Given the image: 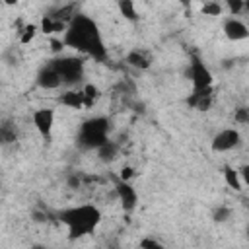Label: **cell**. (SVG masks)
<instances>
[{"mask_svg":"<svg viewBox=\"0 0 249 249\" xmlns=\"http://www.w3.org/2000/svg\"><path fill=\"white\" fill-rule=\"evenodd\" d=\"M224 35L230 41H243L249 37V27L237 18H228L224 21Z\"/></svg>","mask_w":249,"mask_h":249,"instance_id":"cell-10","label":"cell"},{"mask_svg":"<svg viewBox=\"0 0 249 249\" xmlns=\"http://www.w3.org/2000/svg\"><path fill=\"white\" fill-rule=\"evenodd\" d=\"M37 86L43 89H56L62 86V78L58 74V70L54 68L53 60L49 64H45L39 72H37Z\"/></svg>","mask_w":249,"mask_h":249,"instance_id":"cell-9","label":"cell"},{"mask_svg":"<svg viewBox=\"0 0 249 249\" xmlns=\"http://www.w3.org/2000/svg\"><path fill=\"white\" fill-rule=\"evenodd\" d=\"M226 6L233 16L245 12V0H226Z\"/></svg>","mask_w":249,"mask_h":249,"instance_id":"cell-22","label":"cell"},{"mask_svg":"<svg viewBox=\"0 0 249 249\" xmlns=\"http://www.w3.org/2000/svg\"><path fill=\"white\" fill-rule=\"evenodd\" d=\"M99 99V88L93 84H86L84 86V103L86 107H93V103Z\"/></svg>","mask_w":249,"mask_h":249,"instance_id":"cell-18","label":"cell"},{"mask_svg":"<svg viewBox=\"0 0 249 249\" xmlns=\"http://www.w3.org/2000/svg\"><path fill=\"white\" fill-rule=\"evenodd\" d=\"M97 156H99V160L105 161V163L117 160V156H119V144L113 142V140H107L105 144H101V146L97 148Z\"/></svg>","mask_w":249,"mask_h":249,"instance_id":"cell-15","label":"cell"},{"mask_svg":"<svg viewBox=\"0 0 249 249\" xmlns=\"http://www.w3.org/2000/svg\"><path fill=\"white\" fill-rule=\"evenodd\" d=\"M212 99H214L212 88L200 89V91H195V89H193V93L187 97V105H191L193 109H198V111H206V109H210Z\"/></svg>","mask_w":249,"mask_h":249,"instance_id":"cell-11","label":"cell"},{"mask_svg":"<svg viewBox=\"0 0 249 249\" xmlns=\"http://www.w3.org/2000/svg\"><path fill=\"white\" fill-rule=\"evenodd\" d=\"M0 134H2V142H4V144H8V142H14V140H16V130H12V126H10L8 123H6V124H2Z\"/></svg>","mask_w":249,"mask_h":249,"instance_id":"cell-24","label":"cell"},{"mask_svg":"<svg viewBox=\"0 0 249 249\" xmlns=\"http://www.w3.org/2000/svg\"><path fill=\"white\" fill-rule=\"evenodd\" d=\"M200 10H202L204 16H220V14H222V6L218 4V0H208V2H204Z\"/></svg>","mask_w":249,"mask_h":249,"instance_id":"cell-19","label":"cell"},{"mask_svg":"<svg viewBox=\"0 0 249 249\" xmlns=\"http://www.w3.org/2000/svg\"><path fill=\"white\" fill-rule=\"evenodd\" d=\"M233 119L239 124H249V107H237L233 113Z\"/></svg>","mask_w":249,"mask_h":249,"instance_id":"cell-23","label":"cell"},{"mask_svg":"<svg viewBox=\"0 0 249 249\" xmlns=\"http://www.w3.org/2000/svg\"><path fill=\"white\" fill-rule=\"evenodd\" d=\"M54 68L58 70L60 78H62V86H76L82 82L84 78V60L78 56H54L53 58Z\"/></svg>","mask_w":249,"mask_h":249,"instance_id":"cell-4","label":"cell"},{"mask_svg":"<svg viewBox=\"0 0 249 249\" xmlns=\"http://www.w3.org/2000/svg\"><path fill=\"white\" fill-rule=\"evenodd\" d=\"M189 76H191V82H193V89H195V91L212 88V82H214L212 72L208 70V66H206L198 56H193V58H191Z\"/></svg>","mask_w":249,"mask_h":249,"instance_id":"cell-5","label":"cell"},{"mask_svg":"<svg viewBox=\"0 0 249 249\" xmlns=\"http://www.w3.org/2000/svg\"><path fill=\"white\" fill-rule=\"evenodd\" d=\"M117 6H119L121 16H124V19H128V21H136L138 19L136 8H134V0H117Z\"/></svg>","mask_w":249,"mask_h":249,"instance_id":"cell-17","label":"cell"},{"mask_svg":"<svg viewBox=\"0 0 249 249\" xmlns=\"http://www.w3.org/2000/svg\"><path fill=\"white\" fill-rule=\"evenodd\" d=\"M124 62H126L128 66H132V68H138V70H146V68H150V64H152L150 56H148L144 51H140V49L130 51V53L124 56Z\"/></svg>","mask_w":249,"mask_h":249,"instance_id":"cell-12","label":"cell"},{"mask_svg":"<svg viewBox=\"0 0 249 249\" xmlns=\"http://www.w3.org/2000/svg\"><path fill=\"white\" fill-rule=\"evenodd\" d=\"M16 2H18V0H4V4H6V6H14Z\"/></svg>","mask_w":249,"mask_h":249,"instance_id":"cell-29","label":"cell"},{"mask_svg":"<svg viewBox=\"0 0 249 249\" xmlns=\"http://www.w3.org/2000/svg\"><path fill=\"white\" fill-rule=\"evenodd\" d=\"M179 2H181V4H189L191 0H179Z\"/></svg>","mask_w":249,"mask_h":249,"instance_id":"cell-32","label":"cell"},{"mask_svg":"<svg viewBox=\"0 0 249 249\" xmlns=\"http://www.w3.org/2000/svg\"><path fill=\"white\" fill-rule=\"evenodd\" d=\"M109 128L111 123L107 117H89L80 124L76 142L84 150H97L101 144L109 140Z\"/></svg>","mask_w":249,"mask_h":249,"instance_id":"cell-3","label":"cell"},{"mask_svg":"<svg viewBox=\"0 0 249 249\" xmlns=\"http://www.w3.org/2000/svg\"><path fill=\"white\" fill-rule=\"evenodd\" d=\"M224 179H226V183H228V187L230 189H233V191H241V177H239V169H233L231 165H226L224 167Z\"/></svg>","mask_w":249,"mask_h":249,"instance_id":"cell-16","label":"cell"},{"mask_svg":"<svg viewBox=\"0 0 249 249\" xmlns=\"http://www.w3.org/2000/svg\"><path fill=\"white\" fill-rule=\"evenodd\" d=\"M58 220L66 226L70 239H78L97 228V224L101 222V210L93 204L70 206L58 212Z\"/></svg>","mask_w":249,"mask_h":249,"instance_id":"cell-2","label":"cell"},{"mask_svg":"<svg viewBox=\"0 0 249 249\" xmlns=\"http://www.w3.org/2000/svg\"><path fill=\"white\" fill-rule=\"evenodd\" d=\"M115 191H117V196H119L123 208L126 212H132L136 208V204H138V193L134 191V187L128 181H124V179L119 177L115 181Z\"/></svg>","mask_w":249,"mask_h":249,"instance_id":"cell-8","label":"cell"},{"mask_svg":"<svg viewBox=\"0 0 249 249\" xmlns=\"http://www.w3.org/2000/svg\"><path fill=\"white\" fill-rule=\"evenodd\" d=\"M247 237H249V226H247Z\"/></svg>","mask_w":249,"mask_h":249,"instance_id":"cell-33","label":"cell"},{"mask_svg":"<svg viewBox=\"0 0 249 249\" xmlns=\"http://www.w3.org/2000/svg\"><path fill=\"white\" fill-rule=\"evenodd\" d=\"M134 175V171H132V167H123V171H121V179H124V181H128L130 177Z\"/></svg>","mask_w":249,"mask_h":249,"instance_id":"cell-28","label":"cell"},{"mask_svg":"<svg viewBox=\"0 0 249 249\" xmlns=\"http://www.w3.org/2000/svg\"><path fill=\"white\" fill-rule=\"evenodd\" d=\"M231 216V208L230 206H218L216 210H214V214H212V218H214V222H226L228 218Z\"/></svg>","mask_w":249,"mask_h":249,"instance_id":"cell-20","label":"cell"},{"mask_svg":"<svg viewBox=\"0 0 249 249\" xmlns=\"http://www.w3.org/2000/svg\"><path fill=\"white\" fill-rule=\"evenodd\" d=\"M245 12H249V0H245Z\"/></svg>","mask_w":249,"mask_h":249,"instance_id":"cell-31","label":"cell"},{"mask_svg":"<svg viewBox=\"0 0 249 249\" xmlns=\"http://www.w3.org/2000/svg\"><path fill=\"white\" fill-rule=\"evenodd\" d=\"M60 103L70 107V109H82L86 107L84 103V89H68L60 95Z\"/></svg>","mask_w":249,"mask_h":249,"instance_id":"cell-13","label":"cell"},{"mask_svg":"<svg viewBox=\"0 0 249 249\" xmlns=\"http://www.w3.org/2000/svg\"><path fill=\"white\" fill-rule=\"evenodd\" d=\"M140 247H150V249H160V247H161V243H160V241H156V239H148V237H146V239H142V241H140Z\"/></svg>","mask_w":249,"mask_h":249,"instance_id":"cell-26","label":"cell"},{"mask_svg":"<svg viewBox=\"0 0 249 249\" xmlns=\"http://www.w3.org/2000/svg\"><path fill=\"white\" fill-rule=\"evenodd\" d=\"M31 121H33V126L37 128V132L45 140H51L53 126H54V111L51 107H39V109L33 111Z\"/></svg>","mask_w":249,"mask_h":249,"instance_id":"cell-6","label":"cell"},{"mask_svg":"<svg viewBox=\"0 0 249 249\" xmlns=\"http://www.w3.org/2000/svg\"><path fill=\"white\" fill-rule=\"evenodd\" d=\"M37 33V25H25L21 31H19V41L21 43H29Z\"/></svg>","mask_w":249,"mask_h":249,"instance_id":"cell-21","label":"cell"},{"mask_svg":"<svg viewBox=\"0 0 249 249\" xmlns=\"http://www.w3.org/2000/svg\"><path fill=\"white\" fill-rule=\"evenodd\" d=\"M243 206H245V208H247V210H249V200H247V198H245V200H243Z\"/></svg>","mask_w":249,"mask_h":249,"instance_id":"cell-30","label":"cell"},{"mask_svg":"<svg viewBox=\"0 0 249 249\" xmlns=\"http://www.w3.org/2000/svg\"><path fill=\"white\" fill-rule=\"evenodd\" d=\"M239 177H241V183L249 187V163H245V165L239 167Z\"/></svg>","mask_w":249,"mask_h":249,"instance_id":"cell-25","label":"cell"},{"mask_svg":"<svg viewBox=\"0 0 249 249\" xmlns=\"http://www.w3.org/2000/svg\"><path fill=\"white\" fill-rule=\"evenodd\" d=\"M80 183H82L80 175H70V177H68V187H72V189H78V187H80Z\"/></svg>","mask_w":249,"mask_h":249,"instance_id":"cell-27","label":"cell"},{"mask_svg":"<svg viewBox=\"0 0 249 249\" xmlns=\"http://www.w3.org/2000/svg\"><path fill=\"white\" fill-rule=\"evenodd\" d=\"M62 41L66 47L86 56H91L93 60L103 62L107 58V47L103 43V35L97 23L86 14H76L72 18L66 31L62 33Z\"/></svg>","mask_w":249,"mask_h":249,"instance_id":"cell-1","label":"cell"},{"mask_svg":"<svg viewBox=\"0 0 249 249\" xmlns=\"http://www.w3.org/2000/svg\"><path fill=\"white\" fill-rule=\"evenodd\" d=\"M66 27H68V23H64V21L53 18L51 14L41 19V31H43V33H49V35H51V33H64Z\"/></svg>","mask_w":249,"mask_h":249,"instance_id":"cell-14","label":"cell"},{"mask_svg":"<svg viewBox=\"0 0 249 249\" xmlns=\"http://www.w3.org/2000/svg\"><path fill=\"white\" fill-rule=\"evenodd\" d=\"M241 144V134L237 128H224L212 138V152H228Z\"/></svg>","mask_w":249,"mask_h":249,"instance_id":"cell-7","label":"cell"}]
</instances>
